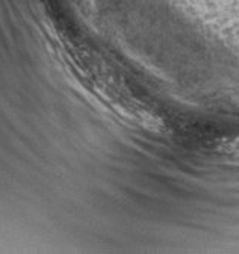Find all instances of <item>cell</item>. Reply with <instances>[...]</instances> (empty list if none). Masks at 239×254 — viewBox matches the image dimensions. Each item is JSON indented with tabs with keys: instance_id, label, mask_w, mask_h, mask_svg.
Masks as SVG:
<instances>
[{
	"instance_id": "6da1fadb",
	"label": "cell",
	"mask_w": 239,
	"mask_h": 254,
	"mask_svg": "<svg viewBox=\"0 0 239 254\" xmlns=\"http://www.w3.org/2000/svg\"><path fill=\"white\" fill-rule=\"evenodd\" d=\"M223 151L232 159V161L239 162V138L230 139V141L223 147Z\"/></svg>"
}]
</instances>
